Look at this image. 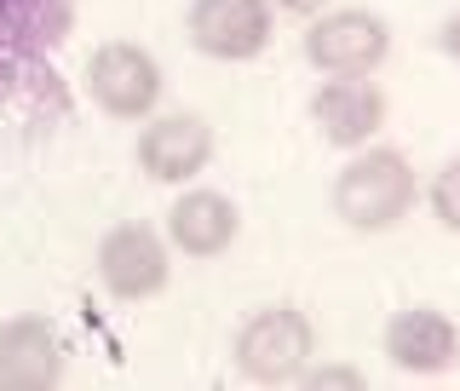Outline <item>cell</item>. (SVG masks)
Listing matches in <instances>:
<instances>
[{
    "instance_id": "cell-11",
    "label": "cell",
    "mask_w": 460,
    "mask_h": 391,
    "mask_svg": "<svg viewBox=\"0 0 460 391\" xmlns=\"http://www.w3.org/2000/svg\"><path fill=\"white\" fill-rule=\"evenodd\" d=\"M380 351H385V363L402 369V374H443L460 357V328H455V316H443L438 306H409L385 323Z\"/></svg>"
},
{
    "instance_id": "cell-8",
    "label": "cell",
    "mask_w": 460,
    "mask_h": 391,
    "mask_svg": "<svg viewBox=\"0 0 460 391\" xmlns=\"http://www.w3.org/2000/svg\"><path fill=\"white\" fill-rule=\"evenodd\" d=\"M213 150H219V138H213L208 115L196 110H167V115H144V133H138V167L150 184H190L208 173Z\"/></svg>"
},
{
    "instance_id": "cell-1",
    "label": "cell",
    "mask_w": 460,
    "mask_h": 391,
    "mask_svg": "<svg viewBox=\"0 0 460 391\" xmlns=\"http://www.w3.org/2000/svg\"><path fill=\"white\" fill-rule=\"evenodd\" d=\"M69 29H75V0H0V104L52 98L64 110L52 58Z\"/></svg>"
},
{
    "instance_id": "cell-14",
    "label": "cell",
    "mask_w": 460,
    "mask_h": 391,
    "mask_svg": "<svg viewBox=\"0 0 460 391\" xmlns=\"http://www.w3.org/2000/svg\"><path fill=\"white\" fill-rule=\"evenodd\" d=\"M305 386H363L368 374L363 369H351V363H316V369H305L299 374Z\"/></svg>"
},
{
    "instance_id": "cell-3",
    "label": "cell",
    "mask_w": 460,
    "mask_h": 391,
    "mask_svg": "<svg viewBox=\"0 0 460 391\" xmlns=\"http://www.w3.org/2000/svg\"><path fill=\"white\" fill-rule=\"evenodd\" d=\"M316 357V323L299 306H265L236 328V369L253 386H288Z\"/></svg>"
},
{
    "instance_id": "cell-4",
    "label": "cell",
    "mask_w": 460,
    "mask_h": 391,
    "mask_svg": "<svg viewBox=\"0 0 460 391\" xmlns=\"http://www.w3.org/2000/svg\"><path fill=\"white\" fill-rule=\"evenodd\" d=\"M81 86L110 121H144V115H155V104H162L167 76H162L150 47H138V40H104V47H93V58H86Z\"/></svg>"
},
{
    "instance_id": "cell-6",
    "label": "cell",
    "mask_w": 460,
    "mask_h": 391,
    "mask_svg": "<svg viewBox=\"0 0 460 391\" xmlns=\"http://www.w3.org/2000/svg\"><path fill=\"white\" fill-rule=\"evenodd\" d=\"M172 277V253L167 236L144 219H121L104 230L98 242V282L110 288L121 306H138V299H155Z\"/></svg>"
},
{
    "instance_id": "cell-9",
    "label": "cell",
    "mask_w": 460,
    "mask_h": 391,
    "mask_svg": "<svg viewBox=\"0 0 460 391\" xmlns=\"http://www.w3.org/2000/svg\"><path fill=\"white\" fill-rule=\"evenodd\" d=\"M385 115H392V104H385V93L368 76H328L311 93V121L323 133V144H334V150H363V144H374Z\"/></svg>"
},
{
    "instance_id": "cell-2",
    "label": "cell",
    "mask_w": 460,
    "mask_h": 391,
    "mask_svg": "<svg viewBox=\"0 0 460 391\" xmlns=\"http://www.w3.org/2000/svg\"><path fill=\"white\" fill-rule=\"evenodd\" d=\"M414 201H420V179H414L409 156L392 150V144H363L334 173V213L357 236L397 230L414 213Z\"/></svg>"
},
{
    "instance_id": "cell-7",
    "label": "cell",
    "mask_w": 460,
    "mask_h": 391,
    "mask_svg": "<svg viewBox=\"0 0 460 391\" xmlns=\"http://www.w3.org/2000/svg\"><path fill=\"white\" fill-rule=\"evenodd\" d=\"M270 29H277V6L270 0H190L184 12V35L201 58H219V64H248L270 47Z\"/></svg>"
},
{
    "instance_id": "cell-12",
    "label": "cell",
    "mask_w": 460,
    "mask_h": 391,
    "mask_svg": "<svg viewBox=\"0 0 460 391\" xmlns=\"http://www.w3.org/2000/svg\"><path fill=\"white\" fill-rule=\"evenodd\" d=\"M242 236V208L225 191H184L167 208V242L184 259H219Z\"/></svg>"
},
{
    "instance_id": "cell-13",
    "label": "cell",
    "mask_w": 460,
    "mask_h": 391,
    "mask_svg": "<svg viewBox=\"0 0 460 391\" xmlns=\"http://www.w3.org/2000/svg\"><path fill=\"white\" fill-rule=\"evenodd\" d=\"M426 208H431V219H438L443 230H455V236H460V156L431 173V184H426Z\"/></svg>"
},
{
    "instance_id": "cell-5",
    "label": "cell",
    "mask_w": 460,
    "mask_h": 391,
    "mask_svg": "<svg viewBox=\"0 0 460 391\" xmlns=\"http://www.w3.org/2000/svg\"><path fill=\"white\" fill-rule=\"evenodd\" d=\"M305 64L316 76H374L392 58V23L368 6H334L305 18Z\"/></svg>"
},
{
    "instance_id": "cell-15",
    "label": "cell",
    "mask_w": 460,
    "mask_h": 391,
    "mask_svg": "<svg viewBox=\"0 0 460 391\" xmlns=\"http://www.w3.org/2000/svg\"><path fill=\"white\" fill-rule=\"evenodd\" d=\"M431 40H438V52H443V58H455V64H460V12H449V18L431 29Z\"/></svg>"
},
{
    "instance_id": "cell-10",
    "label": "cell",
    "mask_w": 460,
    "mask_h": 391,
    "mask_svg": "<svg viewBox=\"0 0 460 391\" xmlns=\"http://www.w3.org/2000/svg\"><path fill=\"white\" fill-rule=\"evenodd\" d=\"M64 380V334L23 311L0 323V391H47Z\"/></svg>"
},
{
    "instance_id": "cell-16",
    "label": "cell",
    "mask_w": 460,
    "mask_h": 391,
    "mask_svg": "<svg viewBox=\"0 0 460 391\" xmlns=\"http://www.w3.org/2000/svg\"><path fill=\"white\" fill-rule=\"evenodd\" d=\"M277 12H294V18H316V12H328V0H270Z\"/></svg>"
}]
</instances>
